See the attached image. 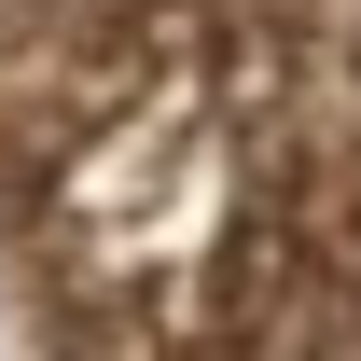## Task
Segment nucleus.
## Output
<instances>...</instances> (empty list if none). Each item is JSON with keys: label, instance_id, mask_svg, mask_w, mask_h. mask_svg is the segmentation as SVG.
Returning a JSON list of instances; mask_svg holds the SVG:
<instances>
[{"label": "nucleus", "instance_id": "nucleus-1", "mask_svg": "<svg viewBox=\"0 0 361 361\" xmlns=\"http://www.w3.org/2000/svg\"><path fill=\"white\" fill-rule=\"evenodd\" d=\"M0 250L42 361H361V0H0Z\"/></svg>", "mask_w": 361, "mask_h": 361}]
</instances>
